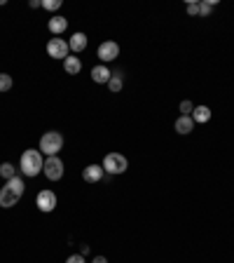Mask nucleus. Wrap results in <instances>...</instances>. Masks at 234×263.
<instances>
[{
	"label": "nucleus",
	"mask_w": 234,
	"mask_h": 263,
	"mask_svg": "<svg viewBox=\"0 0 234 263\" xmlns=\"http://www.w3.org/2000/svg\"><path fill=\"white\" fill-rule=\"evenodd\" d=\"M42 153L35 148H28L24 150V155H21V172L24 176H38L42 172Z\"/></svg>",
	"instance_id": "1"
},
{
	"label": "nucleus",
	"mask_w": 234,
	"mask_h": 263,
	"mask_svg": "<svg viewBox=\"0 0 234 263\" xmlns=\"http://www.w3.org/2000/svg\"><path fill=\"white\" fill-rule=\"evenodd\" d=\"M61 148H63V136H61V132H45L40 136V150L47 157L59 155Z\"/></svg>",
	"instance_id": "2"
},
{
	"label": "nucleus",
	"mask_w": 234,
	"mask_h": 263,
	"mask_svg": "<svg viewBox=\"0 0 234 263\" xmlns=\"http://www.w3.org/2000/svg\"><path fill=\"white\" fill-rule=\"evenodd\" d=\"M101 167H103V172H108L110 176H117V174H124V172H127L129 162L122 153H108V155L103 157V162H101Z\"/></svg>",
	"instance_id": "3"
},
{
	"label": "nucleus",
	"mask_w": 234,
	"mask_h": 263,
	"mask_svg": "<svg viewBox=\"0 0 234 263\" xmlns=\"http://www.w3.org/2000/svg\"><path fill=\"white\" fill-rule=\"evenodd\" d=\"M42 172H45V176L49 181H59L61 176H63V160L59 155L47 157L45 165H42Z\"/></svg>",
	"instance_id": "4"
},
{
	"label": "nucleus",
	"mask_w": 234,
	"mask_h": 263,
	"mask_svg": "<svg viewBox=\"0 0 234 263\" xmlns=\"http://www.w3.org/2000/svg\"><path fill=\"white\" fill-rule=\"evenodd\" d=\"M70 47H68V42L63 38H52V40L47 42V54L52 57V59H66Z\"/></svg>",
	"instance_id": "5"
},
{
	"label": "nucleus",
	"mask_w": 234,
	"mask_h": 263,
	"mask_svg": "<svg viewBox=\"0 0 234 263\" xmlns=\"http://www.w3.org/2000/svg\"><path fill=\"white\" fill-rule=\"evenodd\" d=\"M96 57H99L103 64H108V61H115L117 57H120V45L113 40H106L99 45V52H96Z\"/></svg>",
	"instance_id": "6"
},
{
	"label": "nucleus",
	"mask_w": 234,
	"mask_h": 263,
	"mask_svg": "<svg viewBox=\"0 0 234 263\" xmlns=\"http://www.w3.org/2000/svg\"><path fill=\"white\" fill-rule=\"evenodd\" d=\"M35 204H38V209L40 212H54V207H56V193L54 190H40L38 193V197H35Z\"/></svg>",
	"instance_id": "7"
},
{
	"label": "nucleus",
	"mask_w": 234,
	"mask_h": 263,
	"mask_svg": "<svg viewBox=\"0 0 234 263\" xmlns=\"http://www.w3.org/2000/svg\"><path fill=\"white\" fill-rule=\"evenodd\" d=\"M103 167L101 165H87V167L82 169V179L87 183H99V181H103Z\"/></svg>",
	"instance_id": "8"
},
{
	"label": "nucleus",
	"mask_w": 234,
	"mask_h": 263,
	"mask_svg": "<svg viewBox=\"0 0 234 263\" xmlns=\"http://www.w3.org/2000/svg\"><path fill=\"white\" fill-rule=\"evenodd\" d=\"M110 78H113V73H110V68H108L106 64H99V66L92 68V80L96 82V85H108Z\"/></svg>",
	"instance_id": "9"
},
{
	"label": "nucleus",
	"mask_w": 234,
	"mask_h": 263,
	"mask_svg": "<svg viewBox=\"0 0 234 263\" xmlns=\"http://www.w3.org/2000/svg\"><path fill=\"white\" fill-rule=\"evenodd\" d=\"M176 132L178 134H190V132H194V120H192V115H181L178 120H176Z\"/></svg>",
	"instance_id": "10"
},
{
	"label": "nucleus",
	"mask_w": 234,
	"mask_h": 263,
	"mask_svg": "<svg viewBox=\"0 0 234 263\" xmlns=\"http://www.w3.org/2000/svg\"><path fill=\"white\" fill-rule=\"evenodd\" d=\"M17 202H19V195H17V193H12L10 188L0 190V207H3V209H12Z\"/></svg>",
	"instance_id": "11"
},
{
	"label": "nucleus",
	"mask_w": 234,
	"mask_h": 263,
	"mask_svg": "<svg viewBox=\"0 0 234 263\" xmlns=\"http://www.w3.org/2000/svg\"><path fill=\"white\" fill-rule=\"evenodd\" d=\"M47 28H49V33L61 35L68 28V19L66 17H52V19L47 21Z\"/></svg>",
	"instance_id": "12"
},
{
	"label": "nucleus",
	"mask_w": 234,
	"mask_h": 263,
	"mask_svg": "<svg viewBox=\"0 0 234 263\" xmlns=\"http://www.w3.org/2000/svg\"><path fill=\"white\" fill-rule=\"evenodd\" d=\"M63 71H66L68 75H77L82 71V61H80V57H70L68 54L66 59H63Z\"/></svg>",
	"instance_id": "13"
},
{
	"label": "nucleus",
	"mask_w": 234,
	"mask_h": 263,
	"mask_svg": "<svg viewBox=\"0 0 234 263\" xmlns=\"http://www.w3.org/2000/svg\"><path fill=\"white\" fill-rule=\"evenodd\" d=\"M68 47L73 49V52H82V49L87 47V35L85 33H73L70 35V40H68Z\"/></svg>",
	"instance_id": "14"
},
{
	"label": "nucleus",
	"mask_w": 234,
	"mask_h": 263,
	"mask_svg": "<svg viewBox=\"0 0 234 263\" xmlns=\"http://www.w3.org/2000/svg\"><path fill=\"white\" fill-rule=\"evenodd\" d=\"M192 120H194V125L197 122H208L211 120V108L208 106H194V111H192Z\"/></svg>",
	"instance_id": "15"
},
{
	"label": "nucleus",
	"mask_w": 234,
	"mask_h": 263,
	"mask_svg": "<svg viewBox=\"0 0 234 263\" xmlns=\"http://www.w3.org/2000/svg\"><path fill=\"white\" fill-rule=\"evenodd\" d=\"M5 188H10L12 190V193H17V195H24V190H26V183H24V179H21V176H14V179H10V181H7V186Z\"/></svg>",
	"instance_id": "16"
},
{
	"label": "nucleus",
	"mask_w": 234,
	"mask_h": 263,
	"mask_svg": "<svg viewBox=\"0 0 234 263\" xmlns=\"http://www.w3.org/2000/svg\"><path fill=\"white\" fill-rule=\"evenodd\" d=\"M0 176H3V179H7V181H10V179H14V176H17V169H14V165H10V162H3V165H0Z\"/></svg>",
	"instance_id": "17"
},
{
	"label": "nucleus",
	"mask_w": 234,
	"mask_h": 263,
	"mask_svg": "<svg viewBox=\"0 0 234 263\" xmlns=\"http://www.w3.org/2000/svg\"><path fill=\"white\" fill-rule=\"evenodd\" d=\"M108 89H110L113 94H117V92H120V89H122V78H120V75H117V73H115L113 78L108 80Z\"/></svg>",
	"instance_id": "18"
},
{
	"label": "nucleus",
	"mask_w": 234,
	"mask_h": 263,
	"mask_svg": "<svg viewBox=\"0 0 234 263\" xmlns=\"http://www.w3.org/2000/svg\"><path fill=\"white\" fill-rule=\"evenodd\" d=\"M12 75H7V73H0V92H10L12 89Z\"/></svg>",
	"instance_id": "19"
},
{
	"label": "nucleus",
	"mask_w": 234,
	"mask_h": 263,
	"mask_svg": "<svg viewBox=\"0 0 234 263\" xmlns=\"http://www.w3.org/2000/svg\"><path fill=\"white\" fill-rule=\"evenodd\" d=\"M213 7H215V0H211V3H199V17H211Z\"/></svg>",
	"instance_id": "20"
},
{
	"label": "nucleus",
	"mask_w": 234,
	"mask_h": 263,
	"mask_svg": "<svg viewBox=\"0 0 234 263\" xmlns=\"http://www.w3.org/2000/svg\"><path fill=\"white\" fill-rule=\"evenodd\" d=\"M42 7L49 10V12H56V10L61 7V0H42Z\"/></svg>",
	"instance_id": "21"
},
{
	"label": "nucleus",
	"mask_w": 234,
	"mask_h": 263,
	"mask_svg": "<svg viewBox=\"0 0 234 263\" xmlns=\"http://www.w3.org/2000/svg\"><path fill=\"white\" fill-rule=\"evenodd\" d=\"M187 14L190 17H199V3H187Z\"/></svg>",
	"instance_id": "22"
},
{
	"label": "nucleus",
	"mask_w": 234,
	"mask_h": 263,
	"mask_svg": "<svg viewBox=\"0 0 234 263\" xmlns=\"http://www.w3.org/2000/svg\"><path fill=\"white\" fill-rule=\"evenodd\" d=\"M192 111H194L192 101H183V103H181V113H183V115H192Z\"/></svg>",
	"instance_id": "23"
},
{
	"label": "nucleus",
	"mask_w": 234,
	"mask_h": 263,
	"mask_svg": "<svg viewBox=\"0 0 234 263\" xmlns=\"http://www.w3.org/2000/svg\"><path fill=\"white\" fill-rule=\"evenodd\" d=\"M66 263H85V256L82 254H73V256H68Z\"/></svg>",
	"instance_id": "24"
},
{
	"label": "nucleus",
	"mask_w": 234,
	"mask_h": 263,
	"mask_svg": "<svg viewBox=\"0 0 234 263\" xmlns=\"http://www.w3.org/2000/svg\"><path fill=\"white\" fill-rule=\"evenodd\" d=\"M92 263H108V258H106V256H94Z\"/></svg>",
	"instance_id": "25"
},
{
	"label": "nucleus",
	"mask_w": 234,
	"mask_h": 263,
	"mask_svg": "<svg viewBox=\"0 0 234 263\" xmlns=\"http://www.w3.org/2000/svg\"><path fill=\"white\" fill-rule=\"evenodd\" d=\"M80 254L85 256V254H89V244H82V249H80Z\"/></svg>",
	"instance_id": "26"
}]
</instances>
